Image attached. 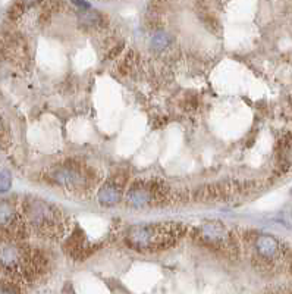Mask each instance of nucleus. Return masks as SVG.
<instances>
[{"label":"nucleus","instance_id":"nucleus-1","mask_svg":"<svg viewBox=\"0 0 292 294\" xmlns=\"http://www.w3.org/2000/svg\"><path fill=\"white\" fill-rule=\"evenodd\" d=\"M187 227L178 222H157L137 225L127 231V243L134 250L154 253L173 247L185 235Z\"/></svg>","mask_w":292,"mask_h":294},{"label":"nucleus","instance_id":"nucleus-2","mask_svg":"<svg viewBox=\"0 0 292 294\" xmlns=\"http://www.w3.org/2000/svg\"><path fill=\"white\" fill-rule=\"evenodd\" d=\"M22 213L25 222L44 237L61 238L69 230L68 218L62 213V210L40 199H30L24 202Z\"/></svg>","mask_w":292,"mask_h":294},{"label":"nucleus","instance_id":"nucleus-3","mask_svg":"<svg viewBox=\"0 0 292 294\" xmlns=\"http://www.w3.org/2000/svg\"><path fill=\"white\" fill-rule=\"evenodd\" d=\"M51 177L56 179L57 184L74 192H85L99 182V177L91 168L78 162H68L61 165Z\"/></svg>","mask_w":292,"mask_h":294},{"label":"nucleus","instance_id":"nucleus-4","mask_svg":"<svg viewBox=\"0 0 292 294\" xmlns=\"http://www.w3.org/2000/svg\"><path fill=\"white\" fill-rule=\"evenodd\" d=\"M167 184L159 179H138L128 192V202L135 207L160 203L167 200Z\"/></svg>","mask_w":292,"mask_h":294},{"label":"nucleus","instance_id":"nucleus-5","mask_svg":"<svg viewBox=\"0 0 292 294\" xmlns=\"http://www.w3.org/2000/svg\"><path fill=\"white\" fill-rule=\"evenodd\" d=\"M197 237L206 247L228 256L233 255L238 246L232 237V232H229L228 228L223 227L219 221H212L201 225V228L197 232Z\"/></svg>","mask_w":292,"mask_h":294},{"label":"nucleus","instance_id":"nucleus-6","mask_svg":"<svg viewBox=\"0 0 292 294\" xmlns=\"http://www.w3.org/2000/svg\"><path fill=\"white\" fill-rule=\"evenodd\" d=\"M25 230V221L9 202H0V238H21Z\"/></svg>","mask_w":292,"mask_h":294},{"label":"nucleus","instance_id":"nucleus-7","mask_svg":"<svg viewBox=\"0 0 292 294\" xmlns=\"http://www.w3.org/2000/svg\"><path fill=\"white\" fill-rule=\"evenodd\" d=\"M280 243L272 235H260L255 240V250L263 262H272L280 256Z\"/></svg>","mask_w":292,"mask_h":294},{"label":"nucleus","instance_id":"nucleus-8","mask_svg":"<svg viewBox=\"0 0 292 294\" xmlns=\"http://www.w3.org/2000/svg\"><path fill=\"white\" fill-rule=\"evenodd\" d=\"M122 193H124V182L119 181V178H114L103 185L99 193V200L103 205H114L122 197Z\"/></svg>","mask_w":292,"mask_h":294},{"label":"nucleus","instance_id":"nucleus-9","mask_svg":"<svg viewBox=\"0 0 292 294\" xmlns=\"http://www.w3.org/2000/svg\"><path fill=\"white\" fill-rule=\"evenodd\" d=\"M68 249H69V253L71 256H75V257H84L87 256V249H89V244L85 242V237L84 234H78L71 237L69 243H68Z\"/></svg>","mask_w":292,"mask_h":294},{"label":"nucleus","instance_id":"nucleus-10","mask_svg":"<svg viewBox=\"0 0 292 294\" xmlns=\"http://www.w3.org/2000/svg\"><path fill=\"white\" fill-rule=\"evenodd\" d=\"M12 185V177L9 171H2L0 174V192H8Z\"/></svg>","mask_w":292,"mask_h":294},{"label":"nucleus","instance_id":"nucleus-11","mask_svg":"<svg viewBox=\"0 0 292 294\" xmlns=\"http://www.w3.org/2000/svg\"><path fill=\"white\" fill-rule=\"evenodd\" d=\"M9 144V131L5 125L3 119L0 118V146L2 147H6Z\"/></svg>","mask_w":292,"mask_h":294},{"label":"nucleus","instance_id":"nucleus-12","mask_svg":"<svg viewBox=\"0 0 292 294\" xmlns=\"http://www.w3.org/2000/svg\"><path fill=\"white\" fill-rule=\"evenodd\" d=\"M167 41H169V37L166 34H157L153 40L154 46H157V47H165V46H167Z\"/></svg>","mask_w":292,"mask_h":294},{"label":"nucleus","instance_id":"nucleus-13","mask_svg":"<svg viewBox=\"0 0 292 294\" xmlns=\"http://www.w3.org/2000/svg\"><path fill=\"white\" fill-rule=\"evenodd\" d=\"M3 294H16V291L13 288H11V287H8V288L3 290Z\"/></svg>","mask_w":292,"mask_h":294},{"label":"nucleus","instance_id":"nucleus-14","mask_svg":"<svg viewBox=\"0 0 292 294\" xmlns=\"http://www.w3.org/2000/svg\"><path fill=\"white\" fill-rule=\"evenodd\" d=\"M291 194H292V190H291Z\"/></svg>","mask_w":292,"mask_h":294}]
</instances>
